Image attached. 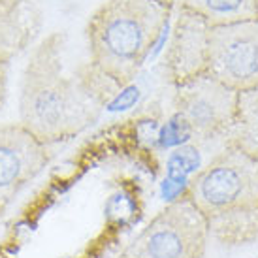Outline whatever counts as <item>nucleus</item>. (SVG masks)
Returning a JSON list of instances; mask_svg holds the SVG:
<instances>
[{"label":"nucleus","instance_id":"obj_4","mask_svg":"<svg viewBox=\"0 0 258 258\" xmlns=\"http://www.w3.org/2000/svg\"><path fill=\"white\" fill-rule=\"evenodd\" d=\"M209 243L206 217L186 196L166 206L126 247L128 258H204Z\"/></svg>","mask_w":258,"mask_h":258},{"label":"nucleus","instance_id":"obj_2","mask_svg":"<svg viewBox=\"0 0 258 258\" xmlns=\"http://www.w3.org/2000/svg\"><path fill=\"white\" fill-rule=\"evenodd\" d=\"M185 196L206 217L209 237L222 245L258 239V160L234 145L194 175Z\"/></svg>","mask_w":258,"mask_h":258},{"label":"nucleus","instance_id":"obj_12","mask_svg":"<svg viewBox=\"0 0 258 258\" xmlns=\"http://www.w3.org/2000/svg\"><path fill=\"white\" fill-rule=\"evenodd\" d=\"M8 78H10V62H0V111L8 98Z\"/></svg>","mask_w":258,"mask_h":258},{"label":"nucleus","instance_id":"obj_16","mask_svg":"<svg viewBox=\"0 0 258 258\" xmlns=\"http://www.w3.org/2000/svg\"><path fill=\"white\" fill-rule=\"evenodd\" d=\"M256 21H258V12H256Z\"/></svg>","mask_w":258,"mask_h":258},{"label":"nucleus","instance_id":"obj_5","mask_svg":"<svg viewBox=\"0 0 258 258\" xmlns=\"http://www.w3.org/2000/svg\"><path fill=\"white\" fill-rule=\"evenodd\" d=\"M208 76L243 93L258 87V21H239L209 29Z\"/></svg>","mask_w":258,"mask_h":258},{"label":"nucleus","instance_id":"obj_9","mask_svg":"<svg viewBox=\"0 0 258 258\" xmlns=\"http://www.w3.org/2000/svg\"><path fill=\"white\" fill-rule=\"evenodd\" d=\"M40 12L29 4H0V62H10L29 45L40 30Z\"/></svg>","mask_w":258,"mask_h":258},{"label":"nucleus","instance_id":"obj_10","mask_svg":"<svg viewBox=\"0 0 258 258\" xmlns=\"http://www.w3.org/2000/svg\"><path fill=\"white\" fill-rule=\"evenodd\" d=\"M172 8H185L202 15L211 27L256 19L258 0H164Z\"/></svg>","mask_w":258,"mask_h":258},{"label":"nucleus","instance_id":"obj_6","mask_svg":"<svg viewBox=\"0 0 258 258\" xmlns=\"http://www.w3.org/2000/svg\"><path fill=\"white\" fill-rule=\"evenodd\" d=\"M173 108L196 140L224 136L237 115V93L204 74L175 87Z\"/></svg>","mask_w":258,"mask_h":258},{"label":"nucleus","instance_id":"obj_13","mask_svg":"<svg viewBox=\"0 0 258 258\" xmlns=\"http://www.w3.org/2000/svg\"><path fill=\"white\" fill-rule=\"evenodd\" d=\"M25 0H0V4L2 6H17V4H21Z\"/></svg>","mask_w":258,"mask_h":258},{"label":"nucleus","instance_id":"obj_8","mask_svg":"<svg viewBox=\"0 0 258 258\" xmlns=\"http://www.w3.org/2000/svg\"><path fill=\"white\" fill-rule=\"evenodd\" d=\"M209 29L211 25L202 15L185 8L177 10V19L164 58L170 81L175 87L206 74Z\"/></svg>","mask_w":258,"mask_h":258},{"label":"nucleus","instance_id":"obj_1","mask_svg":"<svg viewBox=\"0 0 258 258\" xmlns=\"http://www.w3.org/2000/svg\"><path fill=\"white\" fill-rule=\"evenodd\" d=\"M64 42L62 32L49 34L23 72L19 122L45 145L78 136L98 121L106 106L78 70L72 76L64 72Z\"/></svg>","mask_w":258,"mask_h":258},{"label":"nucleus","instance_id":"obj_15","mask_svg":"<svg viewBox=\"0 0 258 258\" xmlns=\"http://www.w3.org/2000/svg\"><path fill=\"white\" fill-rule=\"evenodd\" d=\"M2 211H4V209H0V215H2Z\"/></svg>","mask_w":258,"mask_h":258},{"label":"nucleus","instance_id":"obj_11","mask_svg":"<svg viewBox=\"0 0 258 258\" xmlns=\"http://www.w3.org/2000/svg\"><path fill=\"white\" fill-rule=\"evenodd\" d=\"M224 136L228 138V145L258 160V87L237 93L236 121Z\"/></svg>","mask_w":258,"mask_h":258},{"label":"nucleus","instance_id":"obj_3","mask_svg":"<svg viewBox=\"0 0 258 258\" xmlns=\"http://www.w3.org/2000/svg\"><path fill=\"white\" fill-rule=\"evenodd\" d=\"M173 8L164 0H108L87 23L91 62L126 87L144 66Z\"/></svg>","mask_w":258,"mask_h":258},{"label":"nucleus","instance_id":"obj_7","mask_svg":"<svg viewBox=\"0 0 258 258\" xmlns=\"http://www.w3.org/2000/svg\"><path fill=\"white\" fill-rule=\"evenodd\" d=\"M49 145L32 136L21 122L0 126V209L49 164Z\"/></svg>","mask_w":258,"mask_h":258},{"label":"nucleus","instance_id":"obj_14","mask_svg":"<svg viewBox=\"0 0 258 258\" xmlns=\"http://www.w3.org/2000/svg\"><path fill=\"white\" fill-rule=\"evenodd\" d=\"M117 258H128V256H126L124 252H121V254H119V256H117Z\"/></svg>","mask_w":258,"mask_h":258}]
</instances>
